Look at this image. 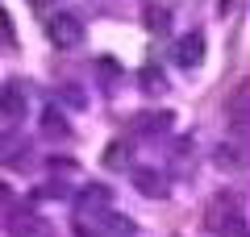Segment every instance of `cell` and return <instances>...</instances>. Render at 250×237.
Wrapping results in <instances>:
<instances>
[{
    "label": "cell",
    "instance_id": "6da1fadb",
    "mask_svg": "<svg viewBox=\"0 0 250 237\" xmlns=\"http://www.w3.org/2000/svg\"><path fill=\"white\" fill-rule=\"evenodd\" d=\"M46 38H50L59 50H71V46L83 42V21L75 17V13H54V17L46 21Z\"/></svg>",
    "mask_w": 250,
    "mask_h": 237
},
{
    "label": "cell",
    "instance_id": "7a4b0ae2",
    "mask_svg": "<svg viewBox=\"0 0 250 237\" xmlns=\"http://www.w3.org/2000/svg\"><path fill=\"white\" fill-rule=\"evenodd\" d=\"M25 113H29V88L21 79H9L0 88V117L17 125V121H25Z\"/></svg>",
    "mask_w": 250,
    "mask_h": 237
},
{
    "label": "cell",
    "instance_id": "3957f363",
    "mask_svg": "<svg viewBox=\"0 0 250 237\" xmlns=\"http://www.w3.org/2000/svg\"><path fill=\"white\" fill-rule=\"evenodd\" d=\"M175 67H184V71H196L200 62H205V34L200 29H192V34H184V38H175Z\"/></svg>",
    "mask_w": 250,
    "mask_h": 237
},
{
    "label": "cell",
    "instance_id": "277c9868",
    "mask_svg": "<svg viewBox=\"0 0 250 237\" xmlns=\"http://www.w3.org/2000/svg\"><path fill=\"white\" fill-rule=\"evenodd\" d=\"M225 117H229V125L233 129H246V121H250V83L242 79V83H233V92H229V100H225Z\"/></svg>",
    "mask_w": 250,
    "mask_h": 237
},
{
    "label": "cell",
    "instance_id": "5b68a950",
    "mask_svg": "<svg viewBox=\"0 0 250 237\" xmlns=\"http://www.w3.org/2000/svg\"><path fill=\"white\" fill-rule=\"evenodd\" d=\"M229 212H242V200H238V192H217L213 200H208V208H205V229L213 233L217 225H221Z\"/></svg>",
    "mask_w": 250,
    "mask_h": 237
},
{
    "label": "cell",
    "instance_id": "8992f818",
    "mask_svg": "<svg viewBox=\"0 0 250 237\" xmlns=\"http://www.w3.org/2000/svg\"><path fill=\"white\" fill-rule=\"evenodd\" d=\"M108 204H113V192H108V187H100V183L83 187V192L75 196V212H80V217H88V212H92V220H96Z\"/></svg>",
    "mask_w": 250,
    "mask_h": 237
},
{
    "label": "cell",
    "instance_id": "52a82bcc",
    "mask_svg": "<svg viewBox=\"0 0 250 237\" xmlns=\"http://www.w3.org/2000/svg\"><path fill=\"white\" fill-rule=\"evenodd\" d=\"M134 187L146 200H163V196H167V175L154 171V167H134Z\"/></svg>",
    "mask_w": 250,
    "mask_h": 237
},
{
    "label": "cell",
    "instance_id": "ba28073f",
    "mask_svg": "<svg viewBox=\"0 0 250 237\" xmlns=\"http://www.w3.org/2000/svg\"><path fill=\"white\" fill-rule=\"evenodd\" d=\"M171 121H175L171 113H138L134 117V133H142V138H159V133L171 129Z\"/></svg>",
    "mask_w": 250,
    "mask_h": 237
},
{
    "label": "cell",
    "instance_id": "9c48e42d",
    "mask_svg": "<svg viewBox=\"0 0 250 237\" xmlns=\"http://www.w3.org/2000/svg\"><path fill=\"white\" fill-rule=\"evenodd\" d=\"M42 138H59V141H62V138H71V125H67V117H62L54 104L42 113Z\"/></svg>",
    "mask_w": 250,
    "mask_h": 237
},
{
    "label": "cell",
    "instance_id": "30bf717a",
    "mask_svg": "<svg viewBox=\"0 0 250 237\" xmlns=\"http://www.w3.org/2000/svg\"><path fill=\"white\" fill-rule=\"evenodd\" d=\"M138 83H142V92H150V96H163V92H167V75H163L159 67H142L138 71Z\"/></svg>",
    "mask_w": 250,
    "mask_h": 237
},
{
    "label": "cell",
    "instance_id": "8fae6325",
    "mask_svg": "<svg viewBox=\"0 0 250 237\" xmlns=\"http://www.w3.org/2000/svg\"><path fill=\"white\" fill-rule=\"evenodd\" d=\"M213 233H217V237H246V212H229Z\"/></svg>",
    "mask_w": 250,
    "mask_h": 237
},
{
    "label": "cell",
    "instance_id": "7c38bea8",
    "mask_svg": "<svg viewBox=\"0 0 250 237\" xmlns=\"http://www.w3.org/2000/svg\"><path fill=\"white\" fill-rule=\"evenodd\" d=\"M100 217H104V225L113 229V233H125V237H134V233H138V225H134V220H129V217H121V212H113V208H104Z\"/></svg>",
    "mask_w": 250,
    "mask_h": 237
},
{
    "label": "cell",
    "instance_id": "4fadbf2b",
    "mask_svg": "<svg viewBox=\"0 0 250 237\" xmlns=\"http://www.w3.org/2000/svg\"><path fill=\"white\" fill-rule=\"evenodd\" d=\"M213 162H217L221 171H238V167H242V150H233V146H217Z\"/></svg>",
    "mask_w": 250,
    "mask_h": 237
},
{
    "label": "cell",
    "instance_id": "5bb4252c",
    "mask_svg": "<svg viewBox=\"0 0 250 237\" xmlns=\"http://www.w3.org/2000/svg\"><path fill=\"white\" fill-rule=\"evenodd\" d=\"M125 162H129V146L125 141H113L108 154H104V167H125Z\"/></svg>",
    "mask_w": 250,
    "mask_h": 237
},
{
    "label": "cell",
    "instance_id": "9a60e30c",
    "mask_svg": "<svg viewBox=\"0 0 250 237\" xmlns=\"http://www.w3.org/2000/svg\"><path fill=\"white\" fill-rule=\"evenodd\" d=\"M17 42V29H13V17H9V9L0 4V46H13Z\"/></svg>",
    "mask_w": 250,
    "mask_h": 237
},
{
    "label": "cell",
    "instance_id": "2e32d148",
    "mask_svg": "<svg viewBox=\"0 0 250 237\" xmlns=\"http://www.w3.org/2000/svg\"><path fill=\"white\" fill-rule=\"evenodd\" d=\"M146 25H150V29H159V34H163V29L171 25V13H167V9H146Z\"/></svg>",
    "mask_w": 250,
    "mask_h": 237
},
{
    "label": "cell",
    "instance_id": "e0dca14e",
    "mask_svg": "<svg viewBox=\"0 0 250 237\" xmlns=\"http://www.w3.org/2000/svg\"><path fill=\"white\" fill-rule=\"evenodd\" d=\"M75 237H100V233H96V229H88L83 220H75Z\"/></svg>",
    "mask_w": 250,
    "mask_h": 237
},
{
    "label": "cell",
    "instance_id": "ac0fdd59",
    "mask_svg": "<svg viewBox=\"0 0 250 237\" xmlns=\"http://www.w3.org/2000/svg\"><path fill=\"white\" fill-rule=\"evenodd\" d=\"M233 4H238V0H221V13H229V9H233Z\"/></svg>",
    "mask_w": 250,
    "mask_h": 237
},
{
    "label": "cell",
    "instance_id": "d6986e66",
    "mask_svg": "<svg viewBox=\"0 0 250 237\" xmlns=\"http://www.w3.org/2000/svg\"><path fill=\"white\" fill-rule=\"evenodd\" d=\"M0 150H4V133H0Z\"/></svg>",
    "mask_w": 250,
    "mask_h": 237
},
{
    "label": "cell",
    "instance_id": "ffe728a7",
    "mask_svg": "<svg viewBox=\"0 0 250 237\" xmlns=\"http://www.w3.org/2000/svg\"><path fill=\"white\" fill-rule=\"evenodd\" d=\"M34 4H50V0H34Z\"/></svg>",
    "mask_w": 250,
    "mask_h": 237
}]
</instances>
